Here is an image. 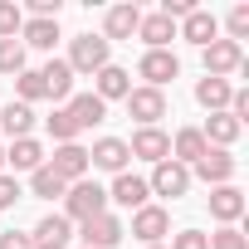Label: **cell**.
I'll list each match as a JSON object with an SVG mask.
<instances>
[{"label": "cell", "mask_w": 249, "mask_h": 249, "mask_svg": "<svg viewBox=\"0 0 249 249\" xmlns=\"http://www.w3.org/2000/svg\"><path fill=\"white\" fill-rule=\"evenodd\" d=\"M107 210V191L98 186V181H73L69 191H64V220H93V215H103Z\"/></svg>", "instance_id": "obj_1"}, {"label": "cell", "mask_w": 249, "mask_h": 249, "mask_svg": "<svg viewBox=\"0 0 249 249\" xmlns=\"http://www.w3.org/2000/svg\"><path fill=\"white\" fill-rule=\"evenodd\" d=\"M107 49H112V44H107L103 35H78V39L69 44V59H64V64H69L73 73H98V69H107Z\"/></svg>", "instance_id": "obj_2"}, {"label": "cell", "mask_w": 249, "mask_h": 249, "mask_svg": "<svg viewBox=\"0 0 249 249\" xmlns=\"http://www.w3.org/2000/svg\"><path fill=\"white\" fill-rule=\"evenodd\" d=\"M200 54H205V78H230L244 69V44H234V39H215Z\"/></svg>", "instance_id": "obj_3"}, {"label": "cell", "mask_w": 249, "mask_h": 249, "mask_svg": "<svg viewBox=\"0 0 249 249\" xmlns=\"http://www.w3.org/2000/svg\"><path fill=\"white\" fill-rule=\"evenodd\" d=\"M64 186H73V181H83L88 176V147H78V142H64V147H54V157L44 161Z\"/></svg>", "instance_id": "obj_4"}, {"label": "cell", "mask_w": 249, "mask_h": 249, "mask_svg": "<svg viewBox=\"0 0 249 249\" xmlns=\"http://www.w3.org/2000/svg\"><path fill=\"white\" fill-rule=\"evenodd\" d=\"M122 103H127V112L142 122V127H157V122L166 117V93H161V88H147V83H142V88H132Z\"/></svg>", "instance_id": "obj_5"}, {"label": "cell", "mask_w": 249, "mask_h": 249, "mask_svg": "<svg viewBox=\"0 0 249 249\" xmlns=\"http://www.w3.org/2000/svg\"><path fill=\"white\" fill-rule=\"evenodd\" d=\"M127 161H132V152H127V142H122V137H98V142L88 147V166H98V171L122 176V171H127Z\"/></svg>", "instance_id": "obj_6"}, {"label": "cell", "mask_w": 249, "mask_h": 249, "mask_svg": "<svg viewBox=\"0 0 249 249\" xmlns=\"http://www.w3.org/2000/svg\"><path fill=\"white\" fill-rule=\"evenodd\" d=\"M78 234H83V244H88V249H112L122 234H127V225H122L112 210H103V215L83 220V230H78Z\"/></svg>", "instance_id": "obj_7"}, {"label": "cell", "mask_w": 249, "mask_h": 249, "mask_svg": "<svg viewBox=\"0 0 249 249\" xmlns=\"http://www.w3.org/2000/svg\"><path fill=\"white\" fill-rule=\"evenodd\" d=\"M137 73L147 78V88H166V83L181 73V59H176L171 49H147L142 64H137Z\"/></svg>", "instance_id": "obj_8"}, {"label": "cell", "mask_w": 249, "mask_h": 249, "mask_svg": "<svg viewBox=\"0 0 249 249\" xmlns=\"http://www.w3.org/2000/svg\"><path fill=\"white\" fill-rule=\"evenodd\" d=\"M147 191H157V196H186L191 191V166H181V161H157V171H152V181H147Z\"/></svg>", "instance_id": "obj_9"}, {"label": "cell", "mask_w": 249, "mask_h": 249, "mask_svg": "<svg viewBox=\"0 0 249 249\" xmlns=\"http://www.w3.org/2000/svg\"><path fill=\"white\" fill-rule=\"evenodd\" d=\"M132 234H137L142 244H161V239L171 234V215H166L161 205H142V210H132Z\"/></svg>", "instance_id": "obj_10"}, {"label": "cell", "mask_w": 249, "mask_h": 249, "mask_svg": "<svg viewBox=\"0 0 249 249\" xmlns=\"http://www.w3.org/2000/svg\"><path fill=\"white\" fill-rule=\"evenodd\" d=\"M127 152L157 166V161H166V157H171V137H166L161 127H137V132H132V142H127Z\"/></svg>", "instance_id": "obj_11"}, {"label": "cell", "mask_w": 249, "mask_h": 249, "mask_svg": "<svg viewBox=\"0 0 249 249\" xmlns=\"http://www.w3.org/2000/svg\"><path fill=\"white\" fill-rule=\"evenodd\" d=\"M191 171H196L205 186H230V181H234V157H230L225 147H210V152H205Z\"/></svg>", "instance_id": "obj_12"}, {"label": "cell", "mask_w": 249, "mask_h": 249, "mask_svg": "<svg viewBox=\"0 0 249 249\" xmlns=\"http://www.w3.org/2000/svg\"><path fill=\"white\" fill-rule=\"evenodd\" d=\"M69 239H73V220H64V215H44L30 230V244L35 249H69Z\"/></svg>", "instance_id": "obj_13"}, {"label": "cell", "mask_w": 249, "mask_h": 249, "mask_svg": "<svg viewBox=\"0 0 249 249\" xmlns=\"http://www.w3.org/2000/svg\"><path fill=\"white\" fill-rule=\"evenodd\" d=\"M147 181L142 176H132V171H122V176H112V191H107V205H122V210H142L147 205Z\"/></svg>", "instance_id": "obj_14"}, {"label": "cell", "mask_w": 249, "mask_h": 249, "mask_svg": "<svg viewBox=\"0 0 249 249\" xmlns=\"http://www.w3.org/2000/svg\"><path fill=\"white\" fill-rule=\"evenodd\" d=\"M127 93H132V73H127V69L107 64V69H98V73H93V98L112 103V98H127Z\"/></svg>", "instance_id": "obj_15"}, {"label": "cell", "mask_w": 249, "mask_h": 249, "mask_svg": "<svg viewBox=\"0 0 249 249\" xmlns=\"http://www.w3.org/2000/svg\"><path fill=\"white\" fill-rule=\"evenodd\" d=\"M210 215L220 225H234L244 215V191L239 186H210Z\"/></svg>", "instance_id": "obj_16"}, {"label": "cell", "mask_w": 249, "mask_h": 249, "mask_svg": "<svg viewBox=\"0 0 249 249\" xmlns=\"http://www.w3.org/2000/svg\"><path fill=\"white\" fill-rule=\"evenodd\" d=\"M137 25H142V10H137V5H112L107 20H103V39H107V44H112V39H132Z\"/></svg>", "instance_id": "obj_17"}, {"label": "cell", "mask_w": 249, "mask_h": 249, "mask_svg": "<svg viewBox=\"0 0 249 249\" xmlns=\"http://www.w3.org/2000/svg\"><path fill=\"white\" fill-rule=\"evenodd\" d=\"M239 132H244V127H239V122H234L230 112H210V117H205V127H200L205 147H225V152L239 142Z\"/></svg>", "instance_id": "obj_18"}, {"label": "cell", "mask_w": 249, "mask_h": 249, "mask_svg": "<svg viewBox=\"0 0 249 249\" xmlns=\"http://www.w3.org/2000/svg\"><path fill=\"white\" fill-rule=\"evenodd\" d=\"M181 39H191V44H200V49H205V44H215V39H220V20H215L210 10H191V15L181 20Z\"/></svg>", "instance_id": "obj_19"}, {"label": "cell", "mask_w": 249, "mask_h": 249, "mask_svg": "<svg viewBox=\"0 0 249 249\" xmlns=\"http://www.w3.org/2000/svg\"><path fill=\"white\" fill-rule=\"evenodd\" d=\"M39 78H44V98H54V103L73 98V69H69L64 59H49V64L39 69Z\"/></svg>", "instance_id": "obj_20"}, {"label": "cell", "mask_w": 249, "mask_h": 249, "mask_svg": "<svg viewBox=\"0 0 249 249\" xmlns=\"http://www.w3.org/2000/svg\"><path fill=\"white\" fill-rule=\"evenodd\" d=\"M0 127H5L10 132V142H20V137H30L35 132V107L30 103H5V107H0Z\"/></svg>", "instance_id": "obj_21"}, {"label": "cell", "mask_w": 249, "mask_h": 249, "mask_svg": "<svg viewBox=\"0 0 249 249\" xmlns=\"http://www.w3.org/2000/svg\"><path fill=\"white\" fill-rule=\"evenodd\" d=\"M137 39H142L147 49H166V44L176 39V20H166L161 10H157V15H142V25H137Z\"/></svg>", "instance_id": "obj_22"}, {"label": "cell", "mask_w": 249, "mask_h": 249, "mask_svg": "<svg viewBox=\"0 0 249 249\" xmlns=\"http://www.w3.org/2000/svg\"><path fill=\"white\" fill-rule=\"evenodd\" d=\"M205 152H210V147H205L200 127H181V132L171 137V161H181V166H196Z\"/></svg>", "instance_id": "obj_23"}, {"label": "cell", "mask_w": 249, "mask_h": 249, "mask_svg": "<svg viewBox=\"0 0 249 249\" xmlns=\"http://www.w3.org/2000/svg\"><path fill=\"white\" fill-rule=\"evenodd\" d=\"M5 166H10V171H39V166H44V147H39L35 137H20V142L5 147Z\"/></svg>", "instance_id": "obj_24"}, {"label": "cell", "mask_w": 249, "mask_h": 249, "mask_svg": "<svg viewBox=\"0 0 249 249\" xmlns=\"http://www.w3.org/2000/svg\"><path fill=\"white\" fill-rule=\"evenodd\" d=\"M69 117L78 122V132L83 127H98V122H107V103L93 98V93H78V98H69Z\"/></svg>", "instance_id": "obj_25"}, {"label": "cell", "mask_w": 249, "mask_h": 249, "mask_svg": "<svg viewBox=\"0 0 249 249\" xmlns=\"http://www.w3.org/2000/svg\"><path fill=\"white\" fill-rule=\"evenodd\" d=\"M230 93H234L230 78H200V83H196V103H200L205 112H225V107H230Z\"/></svg>", "instance_id": "obj_26"}, {"label": "cell", "mask_w": 249, "mask_h": 249, "mask_svg": "<svg viewBox=\"0 0 249 249\" xmlns=\"http://www.w3.org/2000/svg\"><path fill=\"white\" fill-rule=\"evenodd\" d=\"M54 39H59V20H25V30H20L25 49H54Z\"/></svg>", "instance_id": "obj_27"}, {"label": "cell", "mask_w": 249, "mask_h": 249, "mask_svg": "<svg viewBox=\"0 0 249 249\" xmlns=\"http://www.w3.org/2000/svg\"><path fill=\"white\" fill-rule=\"evenodd\" d=\"M30 191H35L39 200H54V196H64L69 186H64V181H59L49 166H39V171H30Z\"/></svg>", "instance_id": "obj_28"}, {"label": "cell", "mask_w": 249, "mask_h": 249, "mask_svg": "<svg viewBox=\"0 0 249 249\" xmlns=\"http://www.w3.org/2000/svg\"><path fill=\"white\" fill-rule=\"evenodd\" d=\"M44 122H49V132H54V142H59V147H64V142H78V122L69 117V107H54Z\"/></svg>", "instance_id": "obj_29"}, {"label": "cell", "mask_w": 249, "mask_h": 249, "mask_svg": "<svg viewBox=\"0 0 249 249\" xmlns=\"http://www.w3.org/2000/svg\"><path fill=\"white\" fill-rule=\"evenodd\" d=\"M20 30H25V10L15 0H0V39H20Z\"/></svg>", "instance_id": "obj_30"}, {"label": "cell", "mask_w": 249, "mask_h": 249, "mask_svg": "<svg viewBox=\"0 0 249 249\" xmlns=\"http://www.w3.org/2000/svg\"><path fill=\"white\" fill-rule=\"evenodd\" d=\"M0 73H25V44L20 39H0Z\"/></svg>", "instance_id": "obj_31"}, {"label": "cell", "mask_w": 249, "mask_h": 249, "mask_svg": "<svg viewBox=\"0 0 249 249\" xmlns=\"http://www.w3.org/2000/svg\"><path fill=\"white\" fill-rule=\"evenodd\" d=\"M15 93H20V103H39V98H44V78H39V69L15 73Z\"/></svg>", "instance_id": "obj_32"}, {"label": "cell", "mask_w": 249, "mask_h": 249, "mask_svg": "<svg viewBox=\"0 0 249 249\" xmlns=\"http://www.w3.org/2000/svg\"><path fill=\"white\" fill-rule=\"evenodd\" d=\"M225 25H230V39H234V44H239V39H249V5H234Z\"/></svg>", "instance_id": "obj_33"}, {"label": "cell", "mask_w": 249, "mask_h": 249, "mask_svg": "<svg viewBox=\"0 0 249 249\" xmlns=\"http://www.w3.org/2000/svg\"><path fill=\"white\" fill-rule=\"evenodd\" d=\"M210 249H249V239H244L234 225H225L220 234H210Z\"/></svg>", "instance_id": "obj_34"}, {"label": "cell", "mask_w": 249, "mask_h": 249, "mask_svg": "<svg viewBox=\"0 0 249 249\" xmlns=\"http://www.w3.org/2000/svg\"><path fill=\"white\" fill-rule=\"evenodd\" d=\"M234 122H239V127H244V122H249V88H234L230 93V107H225Z\"/></svg>", "instance_id": "obj_35"}, {"label": "cell", "mask_w": 249, "mask_h": 249, "mask_svg": "<svg viewBox=\"0 0 249 249\" xmlns=\"http://www.w3.org/2000/svg\"><path fill=\"white\" fill-rule=\"evenodd\" d=\"M166 249H210V234H200V230H181Z\"/></svg>", "instance_id": "obj_36"}, {"label": "cell", "mask_w": 249, "mask_h": 249, "mask_svg": "<svg viewBox=\"0 0 249 249\" xmlns=\"http://www.w3.org/2000/svg\"><path fill=\"white\" fill-rule=\"evenodd\" d=\"M20 196H25V191H20V181H15V176L5 171V176H0V210H10V205H15Z\"/></svg>", "instance_id": "obj_37"}, {"label": "cell", "mask_w": 249, "mask_h": 249, "mask_svg": "<svg viewBox=\"0 0 249 249\" xmlns=\"http://www.w3.org/2000/svg\"><path fill=\"white\" fill-rule=\"evenodd\" d=\"M0 249H35V244H30V234H20V230H5V234H0Z\"/></svg>", "instance_id": "obj_38"}, {"label": "cell", "mask_w": 249, "mask_h": 249, "mask_svg": "<svg viewBox=\"0 0 249 249\" xmlns=\"http://www.w3.org/2000/svg\"><path fill=\"white\" fill-rule=\"evenodd\" d=\"M0 176H5V147H0Z\"/></svg>", "instance_id": "obj_39"}, {"label": "cell", "mask_w": 249, "mask_h": 249, "mask_svg": "<svg viewBox=\"0 0 249 249\" xmlns=\"http://www.w3.org/2000/svg\"><path fill=\"white\" fill-rule=\"evenodd\" d=\"M147 249H166V244H147Z\"/></svg>", "instance_id": "obj_40"}, {"label": "cell", "mask_w": 249, "mask_h": 249, "mask_svg": "<svg viewBox=\"0 0 249 249\" xmlns=\"http://www.w3.org/2000/svg\"><path fill=\"white\" fill-rule=\"evenodd\" d=\"M78 249H88V244H78Z\"/></svg>", "instance_id": "obj_41"}]
</instances>
